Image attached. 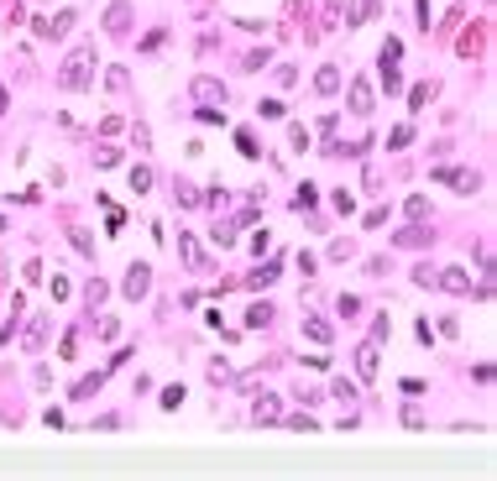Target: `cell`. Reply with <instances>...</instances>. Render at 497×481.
I'll list each match as a JSON object with an SVG mask.
<instances>
[{
  "label": "cell",
  "mask_w": 497,
  "mask_h": 481,
  "mask_svg": "<svg viewBox=\"0 0 497 481\" xmlns=\"http://www.w3.org/2000/svg\"><path fill=\"white\" fill-rule=\"evenodd\" d=\"M89 84H95V47L79 42L69 53V63H63V73H58V89H89Z\"/></svg>",
  "instance_id": "1"
},
{
  "label": "cell",
  "mask_w": 497,
  "mask_h": 481,
  "mask_svg": "<svg viewBox=\"0 0 497 481\" xmlns=\"http://www.w3.org/2000/svg\"><path fill=\"white\" fill-rule=\"evenodd\" d=\"M120 293H126V298H147V293H152V267H147V262H131Z\"/></svg>",
  "instance_id": "2"
},
{
  "label": "cell",
  "mask_w": 497,
  "mask_h": 481,
  "mask_svg": "<svg viewBox=\"0 0 497 481\" xmlns=\"http://www.w3.org/2000/svg\"><path fill=\"white\" fill-rule=\"evenodd\" d=\"M435 183H450V188H461V194H476V188H482V178L471 173V167H435Z\"/></svg>",
  "instance_id": "3"
},
{
  "label": "cell",
  "mask_w": 497,
  "mask_h": 481,
  "mask_svg": "<svg viewBox=\"0 0 497 481\" xmlns=\"http://www.w3.org/2000/svg\"><path fill=\"white\" fill-rule=\"evenodd\" d=\"M131 21H136V6H131V0H116V6L105 11V32L110 37H131Z\"/></svg>",
  "instance_id": "4"
},
{
  "label": "cell",
  "mask_w": 497,
  "mask_h": 481,
  "mask_svg": "<svg viewBox=\"0 0 497 481\" xmlns=\"http://www.w3.org/2000/svg\"><path fill=\"white\" fill-rule=\"evenodd\" d=\"M435 288H445V293H471V272L466 267H445V272H435Z\"/></svg>",
  "instance_id": "5"
},
{
  "label": "cell",
  "mask_w": 497,
  "mask_h": 481,
  "mask_svg": "<svg viewBox=\"0 0 497 481\" xmlns=\"http://www.w3.org/2000/svg\"><path fill=\"white\" fill-rule=\"evenodd\" d=\"M377 110V94H372L367 79H351V116H372Z\"/></svg>",
  "instance_id": "6"
},
{
  "label": "cell",
  "mask_w": 497,
  "mask_h": 481,
  "mask_svg": "<svg viewBox=\"0 0 497 481\" xmlns=\"http://www.w3.org/2000/svg\"><path fill=\"white\" fill-rule=\"evenodd\" d=\"M194 100H199V105H225V84L210 79V73H199V79H194Z\"/></svg>",
  "instance_id": "7"
},
{
  "label": "cell",
  "mask_w": 497,
  "mask_h": 481,
  "mask_svg": "<svg viewBox=\"0 0 497 481\" xmlns=\"http://www.w3.org/2000/svg\"><path fill=\"white\" fill-rule=\"evenodd\" d=\"M377 11H382V0H351V11H345V26L356 32V26H367Z\"/></svg>",
  "instance_id": "8"
},
{
  "label": "cell",
  "mask_w": 497,
  "mask_h": 481,
  "mask_svg": "<svg viewBox=\"0 0 497 481\" xmlns=\"http://www.w3.org/2000/svg\"><path fill=\"white\" fill-rule=\"evenodd\" d=\"M356 372L367 376V382H372V376H377V341H367V345H361V351H356Z\"/></svg>",
  "instance_id": "9"
},
{
  "label": "cell",
  "mask_w": 497,
  "mask_h": 481,
  "mask_svg": "<svg viewBox=\"0 0 497 481\" xmlns=\"http://www.w3.org/2000/svg\"><path fill=\"white\" fill-rule=\"evenodd\" d=\"M341 89V69H335V63H325L320 73H314V94H335Z\"/></svg>",
  "instance_id": "10"
},
{
  "label": "cell",
  "mask_w": 497,
  "mask_h": 481,
  "mask_svg": "<svg viewBox=\"0 0 497 481\" xmlns=\"http://www.w3.org/2000/svg\"><path fill=\"white\" fill-rule=\"evenodd\" d=\"M278 419H283L278 398H257V408H251V424H278Z\"/></svg>",
  "instance_id": "11"
},
{
  "label": "cell",
  "mask_w": 497,
  "mask_h": 481,
  "mask_svg": "<svg viewBox=\"0 0 497 481\" xmlns=\"http://www.w3.org/2000/svg\"><path fill=\"white\" fill-rule=\"evenodd\" d=\"M314 199H320V188H314V183H298V194L288 199V210L304 215V210H314Z\"/></svg>",
  "instance_id": "12"
},
{
  "label": "cell",
  "mask_w": 497,
  "mask_h": 481,
  "mask_svg": "<svg viewBox=\"0 0 497 481\" xmlns=\"http://www.w3.org/2000/svg\"><path fill=\"white\" fill-rule=\"evenodd\" d=\"M273 319H278V314H273V304H251V309H246V329H267Z\"/></svg>",
  "instance_id": "13"
},
{
  "label": "cell",
  "mask_w": 497,
  "mask_h": 481,
  "mask_svg": "<svg viewBox=\"0 0 497 481\" xmlns=\"http://www.w3.org/2000/svg\"><path fill=\"white\" fill-rule=\"evenodd\" d=\"M304 335H309L314 345H330V341H335V329L325 325V319H304Z\"/></svg>",
  "instance_id": "14"
},
{
  "label": "cell",
  "mask_w": 497,
  "mask_h": 481,
  "mask_svg": "<svg viewBox=\"0 0 497 481\" xmlns=\"http://www.w3.org/2000/svg\"><path fill=\"white\" fill-rule=\"evenodd\" d=\"M273 282H278V262H262V267L246 278V288H273Z\"/></svg>",
  "instance_id": "15"
},
{
  "label": "cell",
  "mask_w": 497,
  "mask_h": 481,
  "mask_svg": "<svg viewBox=\"0 0 497 481\" xmlns=\"http://www.w3.org/2000/svg\"><path fill=\"white\" fill-rule=\"evenodd\" d=\"M126 178H131V194H147V188H152V167H147V163H136Z\"/></svg>",
  "instance_id": "16"
},
{
  "label": "cell",
  "mask_w": 497,
  "mask_h": 481,
  "mask_svg": "<svg viewBox=\"0 0 497 481\" xmlns=\"http://www.w3.org/2000/svg\"><path fill=\"white\" fill-rule=\"evenodd\" d=\"M257 116H262V120H283L288 105H283V100H257Z\"/></svg>",
  "instance_id": "17"
},
{
  "label": "cell",
  "mask_w": 497,
  "mask_h": 481,
  "mask_svg": "<svg viewBox=\"0 0 497 481\" xmlns=\"http://www.w3.org/2000/svg\"><path fill=\"white\" fill-rule=\"evenodd\" d=\"M435 89H440V84H435V79H429V84H419V89H414V94H408V105H414V110H424V105H429V100H435Z\"/></svg>",
  "instance_id": "18"
},
{
  "label": "cell",
  "mask_w": 497,
  "mask_h": 481,
  "mask_svg": "<svg viewBox=\"0 0 497 481\" xmlns=\"http://www.w3.org/2000/svg\"><path fill=\"white\" fill-rule=\"evenodd\" d=\"M382 89H388V94H398V89H403V73H398V63H382Z\"/></svg>",
  "instance_id": "19"
},
{
  "label": "cell",
  "mask_w": 497,
  "mask_h": 481,
  "mask_svg": "<svg viewBox=\"0 0 497 481\" xmlns=\"http://www.w3.org/2000/svg\"><path fill=\"white\" fill-rule=\"evenodd\" d=\"M236 147H241V157H246V163H257V136H251V131H236Z\"/></svg>",
  "instance_id": "20"
},
{
  "label": "cell",
  "mask_w": 497,
  "mask_h": 481,
  "mask_svg": "<svg viewBox=\"0 0 497 481\" xmlns=\"http://www.w3.org/2000/svg\"><path fill=\"white\" fill-rule=\"evenodd\" d=\"M231 376H236V372H231V361H225V356H215V361H210V382L220 388V382H231Z\"/></svg>",
  "instance_id": "21"
},
{
  "label": "cell",
  "mask_w": 497,
  "mask_h": 481,
  "mask_svg": "<svg viewBox=\"0 0 497 481\" xmlns=\"http://www.w3.org/2000/svg\"><path fill=\"white\" fill-rule=\"evenodd\" d=\"M95 163H100V167H116V163H120V147H110V141H100V147H95Z\"/></svg>",
  "instance_id": "22"
},
{
  "label": "cell",
  "mask_w": 497,
  "mask_h": 481,
  "mask_svg": "<svg viewBox=\"0 0 497 481\" xmlns=\"http://www.w3.org/2000/svg\"><path fill=\"white\" fill-rule=\"evenodd\" d=\"M42 335H48V314L37 319L32 329H26V351H42Z\"/></svg>",
  "instance_id": "23"
},
{
  "label": "cell",
  "mask_w": 497,
  "mask_h": 481,
  "mask_svg": "<svg viewBox=\"0 0 497 481\" xmlns=\"http://www.w3.org/2000/svg\"><path fill=\"white\" fill-rule=\"evenodd\" d=\"M189 398V392H183V382H178V388H163V413H178V403Z\"/></svg>",
  "instance_id": "24"
},
{
  "label": "cell",
  "mask_w": 497,
  "mask_h": 481,
  "mask_svg": "<svg viewBox=\"0 0 497 481\" xmlns=\"http://www.w3.org/2000/svg\"><path fill=\"white\" fill-rule=\"evenodd\" d=\"M178 257L189 262V267H199V246H194V235H178Z\"/></svg>",
  "instance_id": "25"
},
{
  "label": "cell",
  "mask_w": 497,
  "mask_h": 481,
  "mask_svg": "<svg viewBox=\"0 0 497 481\" xmlns=\"http://www.w3.org/2000/svg\"><path fill=\"white\" fill-rule=\"evenodd\" d=\"M424 241H429V230H419V225H408V230L398 235V246H408V251H414V246H424Z\"/></svg>",
  "instance_id": "26"
},
{
  "label": "cell",
  "mask_w": 497,
  "mask_h": 481,
  "mask_svg": "<svg viewBox=\"0 0 497 481\" xmlns=\"http://www.w3.org/2000/svg\"><path fill=\"white\" fill-rule=\"evenodd\" d=\"M408 141H414V126H398V131H392V136H388V152H403Z\"/></svg>",
  "instance_id": "27"
},
{
  "label": "cell",
  "mask_w": 497,
  "mask_h": 481,
  "mask_svg": "<svg viewBox=\"0 0 497 481\" xmlns=\"http://www.w3.org/2000/svg\"><path fill=\"white\" fill-rule=\"evenodd\" d=\"M398 58H403V42H398V37H388L382 53H377V63H398Z\"/></svg>",
  "instance_id": "28"
},
{
  "label": "cell",
  "mask_w": 497,
  "mask_h": 481,
  "mask_svg": "<svg viewBox=\"0 0 497 481\" xmlns=\"http://www.w3.org/2000/svg\"><path fill=\"white\" fill-rule=\"evenodd\" d=\"M345 257H356V241L345 235V241H330V262H345Z\"/></svg>",
  "instance_id": "29"
},
{
  "label": "cell",
  "mask_w": 497,
  "mask_h": 481,
  "mask_svg": "<svg viewBox=\"0 0 497 481\" xmlns=\"http://www.w3.org/2000/svg\"><path fill=\"white\" fill-rule=\"evenodd\" d=\"M440 335H445V341H461V319H455V314H440Z\"/></svg>",
  "instance_id": "30"
},
{
  "label": "cell",
  "mask_w": 497,
  "mask_h": 481,
  "mask_svg": "<svg viewBox=\"0 0 497 481\" xmlns=\"http://www.w3.org/2000/svg\"><path fill=\"white\" fill-rule=\"evenodd\" d=\"M100 382H105V372H95V376H84L79 388H73V398H89V392H100Z\"/></svg>",
  "instance_id": "31"
},
{
  "label": "cell",
  "mask_w": 497,
  "mask_h": 481,
  "mask_svg": "<svg viewBox=\"0 0 497 481\" xmlns=\"http://www.w3.org/2000/svg\"><path fill=\"white\" fill-rule=\"evenodd\" d=\"M173 199H178V204H183V210H194V204H199V194H194V188H189V183H173Z\"/></svg>",
  "instance_id": "32"
},
{
  "label": "cell",
  "mask_w": 497,
  "mask_h": 481,
  "mask_svg": "<svg viewBox=\"0 0 497 481\" xmlns=\"http://www.w3.org/2000/svg\"><path fill=\"white\" fill-rule=\"evenodd\" d=\"M267 63H273V53H267V47H262V53H246V73H262Z\"/></svg>",
  "instance_id": "33"
},
{
  "label": "cell",
  "mask_w": 497,
  "mask_h": 481,
  "mask_svg": "<svg viewBox=\"0 0 497 481\" xmlns=\"http://www.w3.org/2000/svg\"><path fill=\"white\" fill-rule=\"evenodd\" d=\"M335 210H341V215H356V194H351V188H335Z\"/></svg>",
  "instance_id": "34"
},
{
  "label": "cell",
  "mask_w": 497,
  "mask_h": 481,
  "mask_svg": "<svg viewBox=\"0 0 497 481\" xmlns=\"http://www.w3.org/2000/svg\"><path fill=\"white\" fill-rule=\"evenodd\" d=\"M288 147H293V152H309V131L304 126H288Z\"/></svg>",
  "instance_id": "35"
},
{
  "label": "cell",
  "mask_w": 497,
  "mask_h": 481,
  "mask_svg": "<svg viewBox=\"0 0 497 481\" xmlns=\"http://www.w3.org/2000/svg\"><path fill=\"white\" fill-rule=\"evenodd\" d=\"M330 392H335V398H341V403H356V388H351V382H345V376H335V382H330Z\"/></svg>",
  "instance_id": "36"
},
{
  "label": "cell",
  "mask_w": 497,
  "mask_h": 481,
  "mask_svg": "<svg viewBox=\"0 0 497 481\" xmlns=\"http://www.w3.org/2000/svg\"><path fill=\"white\" fill-rule=\"evenodd\" d=\"M105 84H110V89H116V94H120V89H126V84H131V73H126V69H120V63H116V69H110V73H105Z\"/></svg>",
  "instance_id": "37"
},
{
  "label": "cell",
  "mask_w": 497,
  "mask_h": 481,
  "mask_svg": "<svg viewBox=\"0 0 497 481\" xmlns=\"http://www.w3.org/2000/svg\"><path fill=\"white\" fill-rule=\"evenodd\" d=\"M388 335H392V319L377 314V319H372V341H388Z\"/></svg>",
  "instance_id": "38"
},
{
  "label": "cell",
  "mask_w": 497,
  "mask_h": 481,
  "mask_svg": "<svg viewBox=\"0 0 497 481\" xmlns=\"http://www.w3.org/2000/svg\"><path fill=\"white\" fill-rule=\"evenodd\" d=\"M424 215H429V199H424V194H414V199H408V220H424Z\"/></svg>",
  "instance_id": "39"
},
{
  "label": "cell",
  "mask_w": 497,
  "mask_h": 481,
  "mask_svg": "<svg viewBox=\"0 0 497 481\" xmlns=\"http://www.w3.org/2000/svg\"><path fill=\"white\" fill-rule=\"evenodd\" d=\"M388 215H392L388 204H377V210H367V230H377V225H388Z\"/></svg>",
  "instance_id": "40"
},
{
  "label": "cell",
  "mask_w": 497,
  "mask_h": 481,
  "mask_svg": "<svg viewBox=\"0 0 497 481\" xmlns=\"http://www.w3.org/2000/svg\"><path fill=\"white\" fill-rule=\"evenodd\" d=\"M414 282H419V288H435V267H429V262H424V267H414Z\"/></svg>",
  "instance_id": "41"
},
{
  "label": "cell",
  "mask_w": 497,
  "mask_h": 481,
  "mask_svg": "<svg viewBox=\"0 0 497 481\" xmlns=\"http://www.w3.org/2000/svg\"><path fill=\"white\" fill-rule=\"evenodd\" d=\"M335 309H341V319H345V314H361V298H351V293H341V304H335Z\"/></svg>",
  "instance_id": "42"
},
{
  "label": "cell",
  "mask_w": 497,
  "mask_h": 481,
  "mask_svg": "<svg viewBox=\"0 0 497 481\" xmlns=\"http://www.w3.org/2000/svg\"><path fill=\"white\" fill-rule=\"evenodd\" d=\"M267 246H273V235H267V225H262V230L251 235V251H257V257H262V251H267Z\"/></svg>",
  "instance_id": "43"
},
{
  "label": "cell",
  "mask_w": 497,
  "mask_h": 481,
  "mask_svg": "<svg viewBox=\"0 0 497 481\" xmlns=\"http://www.w3.org/2000/svg\"><path fill=\"white\" fill-rule=\"evenodd\" d=\"M314 267H320V262H314V251H298V272H304V278H314Z\"/></svg>",
  "instance_id": "44"
},
{
  "label": "cell",
  "mask_w": 497,
  "mask_h": 481,
  "mask_svg": "<svg viewBox=\"0 0 497 481\" xmlns=\"http://www.w3.org/2000/svg\"><path fill=\"white\" fill-rule=\"evenodd\" d=\"M304 366H309V372H330V356H325V351L320 356H304Z\"/></svg>",
  "instance_id": "45"
},
{
  "label": "cell",
  "mask_w": 497,
  "mask_h": 481,
  "mask_svg": "<svg viewBox=\"0 0 497 481\" xmlns=\"http://www.w3.org/2000/svg\"><path fill=\"white\" fill-rule=\"evenodd\" d=\"M131 141H136V147L147 152V147H152V131H147V126H131Z\"/></svg>",
  "instance_id": "46"
},
{
  "label": "cell",
  "mask_w": 497,
  "mask_h": 481,
  "mask_svg": "<svg viewBox=\"0 0 497 481\" xmlns=\"http://www.w3.org/2000/svg\"><path fill=\"white\" fill-rule=\"evenodd\" d=\"M0 230H6V220H0Z\"/></svg>",
  "instance_id": "47"
}]
</instances>
